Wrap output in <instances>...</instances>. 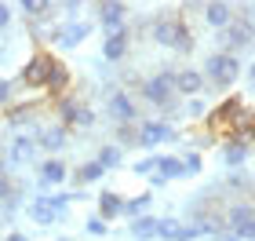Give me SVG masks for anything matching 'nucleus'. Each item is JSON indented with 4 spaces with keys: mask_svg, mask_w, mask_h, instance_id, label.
Masks as SVG:
<instances>
[{
    "mask_svg": "<svg viewBox=\"0 0 255 241\" xmlns=\"http://www.w3.org/2000/svg\"><path fill=\"white\" fill-rule=\"evenodd\" d=\"M138 91H142V99L149 102V106H157V110H168L171 102H175V70L171 66H160V70L153 77H146L142 84H138Z\"/></svg>",
    "mask_w": 255,
    "mask_h": 241,
    "instance_id": "f257e3e1",
    "label": "nucleus"
},
{
    "mask_svg": "<svg viewBox=\"0 0 255 241\" xmlns=\"http://www.w3.org/2000/svg\"><path fill=\"white\" fill-rule=\"evenodd\" d=\"M252 40H255L252 7H241V11H237V18L230 22V26H226L223 33H219V48H223L226 55H237V51H245Z\"/></svg>",
    "mask_w": 255,
    "mask_h": 241,
    "instance_id": "f03ea898",
    "label": "nucleus"
},
{
    "mask_svg": "<svg viewBox=\"0 0 255 241\" xmlns=\"http://www.w3.org/2000/svg\"><path fill=\"white\" fill-rule=\"evenodd\" d=\"M241 73V59L237 55H226V51H212L204 62V80H212L215 88H230Z\"/></svg>",
    "mask_w": 255,
    "mask_h": 241,
    "instance_id": "7ed1b4c3",
    "label": "nucleus"
},
{
    "mask_svg": "<svg viewBox=\"0 0 255 241\" xmlns=\"http://www.w3.org/2000/svg\"><path fill=\"white\" fill-rule=\"evenodd\" d=\"M55 70V59L48 51H33V59L22 66V73H18V84H26V88H48V77Z\"/></svg>",
    "mask_w": 255,
    "mask_h": 241,
    "instance_id": "20e7f679",
    "label": "nucleus"
},
{
    "mask_svg": "<svg viewBox=\"0 0 255 241\" xmlns=\"http://www.w3.org/2000/svg\"><path fill=\"white\" fill-rule=\"evenodd\" d=\"M171 139H179V135L168 121H142L138 124V146H146V150H153L160 143H171Z\"/></svg>",
    "mask_w": 255,
    "mask_h": 241,
    "instance_id": "39448f33",
    "label": "nucleus"
},
{
    "mask_svg": "<svg viewBox=\"0 0 255 241\" xmlns=\"http://www.w3.org/2000/svg\"><path fill=\"white\" fill-rule=\"evenodd\" d=\"M106 110H110V117L117 124H135L138 121V106H135V99L128 95V91H113L106 99Z\"/></svg>",
    "mask_w": 255,
    "mask_h": 241,
    "instance_id": "423d86ee",
    "label": "nucleus"
},
{
    "mask_svg": "<svg viewBox=\"0 0 255 241\" xmlns=\"http://www.w3.org/2000/svg\"><path fill=\"white\" fill-rule=\"evenodd\" d=\"M182 26H186L182 18H175V15H160V18L153 22V40L160 44V48H179V33H182Z\"/></svg>",
    "mask_w": 255,
    "mask_h": 241,
    "instance_id": "0eeeda50",
    "label": "nucleus"
},
{
    "mask_svg": "<svg viewBox=\"0 0 255 241\" xmlns=\"http://www.w3.org/2000/svg\"><path fill=\"white\" fill-rule=\"evenodd\" d=\"M95 15H99V26L106 29V33H117V29H124L128 4H121V0H106V4L95 7Z\"/></svg>",
    "mask_w": 255,
    "mask_h": 241,
    "instance_id": "6e6552de",
    "label": "nucleus"
},
{
    "mask_svg": "<svg viewBox=\"0 0 255 241\" xmlns=\"http://www.w3.org/2000/svg\"><path fill=\"white\" fill-rule=\"evenodd\" d=\"M128 48H131V33H128V26L117 29V33H106V40H102V59H106V62H121L128 55Z\"/></svg>",
    "mask_w": 255,
    "mask_h": 241,
    "instance_id": "1a4fd4ad",
    "label": "nucleus"
},
{
    "mask_svg": "<svg viewBox=\"0 0 255 241\" xmlns=\"http://www.w3.org/2000/svg\"><path fill=\"white\" fill-rule=\"evenodd\" d=\"M66 143H69V132L62 128V124H40V128H37V146H40V150L59 154Z\"/></svg>",
    "mask_w": 255,
    "mask_h": 241,
    "instance_id": "9d476101",
    "label": "nucleus"
},
{
    "mask_svg": "<svg viewBox=\"0 0 255 241\" xmlns=\"http://www.w3.org/2000/svg\"><path fill=\"white\" fill-rule=\"evenodd\" d=\"M37 176H40L44 187H62V183L69 179V168H66L62 157H44L40 168H37Z\"/></svg>",
    "mask_w": 255,
    "mask_h": 241,
    "instance_id": "9b49d317",
    "label": "nucleus"
},
{
    "mask_svg": "<svg viewBox=\"0 0 255 241\" xmlns=\"http://www.w3.org/2000/svg\"><path fill=\"white\" fill-rule=\"evenodd\" d=\"M237 113H241V99H223L212 113H208V128H234Z\"/></svg>",
    "mask_w": 255,
    "mask_h": 241,
    "instance_id": "f8f14e48",
    "label": "nucleus"
},
{
    "mask_svg": "<svg viewBox=\"0 0 255 241\" xmlns=\"http://www.w3.org/2000/svg\"><path fill=\"white\" fill-rule=\"evenodd\" d=\"M37 135H15L11 139V150H7V161L11 165H26V161H33V154H37Z\"/></svg>",
    "mask_w": 255,
    "mask_h": 241,
    "instance_id": "ddd939ff",
    "label": "nucleus"
},
{
    "mask_svg": "<svg viewBox=\"0 0 255 241\" xmlns=\"http://www.w3.org/2000/svg\"><path fill=\"white\" fill-rule=\"evenodd\" d=\"M29 220L40 223V227H51L55 220H59V209H55V201L48 198V194H40V198L29 201Z\"/></svg>",
    "mask_w": 255,
    "mask_h": 241,
    "instance_id": "4468645a",
    "label": "nucleus"
},
{
    "mask_svg": "<svg viewBox=\"0 0 255 241\" xmlns=\"http://www.w3.org/2000/svg\"><path fill=\"white\" fill-rule=\"evenodd\" d=\"M88 33H91V29L84 26V22H66L62 29H55V33H51V40L59 44V48H77V44L84 40Z\"/></svg>",
    "mask_w": 255,
    "mask_h": 241,
    "instance_id": "2eb2a0df",
    "label": "nucleus"
},
{
    "mask_svg": "<svg viewBox=\"0 0 255 241\" xmlns=\"http://www.w3.org/2000/svg\"><path fill=\"white\" fill-rule=\"evenodd\" d=\"M201 15H204L208 26H219V29H226L230 22L237 18V15H234V7L223 4V0H215V4H204V7H201Z\"/></svg>",
    "mask_w": 255,
    "mask_h": 241,
    "instance_id": "dca6fc26",
    "label": "nucleus"
},
{
    "mask_svg": "<svg viewBox=\"0 0 255 241\" xmlns=\"http://www.w3.org/2000/svg\"><path fill=\"white\" fill-rule=\"evenodd\" d=\"M175 91L179 95H201L204 91V73L201 70H175Z\"/></svg>",
    "mask_w": 255,
    "mask_h": 241,
    "instance_id": "f3484780",
    "label": "nucleus"
},
{
    "mask_svg": "<svg viewBox=\"0 0 255 241\" xmlns=\"http://www.w3.org/2000/svg\"><path fill=\"white\" fill-rule=\"evenodd\" d=\"M121 212H124V198L113 194V190H102L99 194V216H102V220H117Z\"/></svg>",
    "mask_w": 255,
    "mask_h": 241,
    "instance_id": "a211bd4d",
    "label": "nucleus"
},
{
    "mask_svg": "<svg viewBox=\"0 0 255 241\" xmlns=\"http://www.w3.org/2000/svg\"><path fill=\"white\" fill-rule=\"evenodd\" d=\"M102 176H106V168L99 165V157H91V161H84V165L73 172V183H77V187H88V183H95Z\"/></svg>",
    "mask_w": 255,
    "mask_h": 241,
    "instance_id": "6ab92c4d",
    "label": "nucleus"
},
{
    "mask_svg": "<svg viewBox=\"0 0 255 241\" xmlns=\"http://www.w3.org/2000/svg\"><path fill=\"white\" fill-rule=\"evenodd\" d=\"M157 231H160V220H153V216H138V220H131V238L135 241L157 238Z\"/></svg>",
    "mask_w": 255,
    "mask_h": 241,
    "instance_id": "aec40b11",
    "label": "nucleus"
},
{
    "mask_svg": "<svg viewBox=\"0 0 255 241\" xmlns=\"http://www.w3.org/2000/svg\"><path fill=\"white\" fill-rule=\"evenodd\" d=\"M157 172L164 179H182L186 172H182V157H175V154H157Z\"/></svg>",
    "mask_w": 255,
    "mask_h": 241,
    "instance_id": "412c9836",
    "label": "nucleus"
},
{
    "mask_svg": "<svg viewBox=\"0 0 255 241\" xmlns=\"http://www.w3.org/2000/svg\"><path fill=\"white\" fill-rule=\"evenodd\" d=\"M55 110H59V124H62V128H73V124H77V113H80V102H77L73 95H62Z\"/></svg>",
    "mask_w": 255,
    "mask_h": 241,
    "instance_id": "4be33fe9",
    "label": "nucleus"
},
{
    "mask_svg": "<svg viewBox=\"0 0 255 241\" xmlns=\"http://www.w3.org/2000/svg\"><path fill=\"white\" fill-rule=\"evenodd\" d=\"M22 11H26L29 22H44L55 15V4H48V0H22Z\"/></svg>",
    "mask_w": 255,
    "mask_h": 241,
    "instance_id": "5701e85b",
    "label": "nucleus"
},
{
    "mask_svg": "<svg viewBox=\"0 0 255 241\" xmlns=\"http://www.w3.org/2000/svg\"><path fill=\"white\" fill-rule=\"evenodd\" d=\"M223 161H226L230 168H241V165L248 161V146H245V143H237V139H230V143L223 146Z\"/></svg>",
    "mask_w": 255,
    "mask_h": 241,
    "instance_id": "b1692460",
    "label": "nucleus"
},
{
    "mask_svg": "<svg viewBox=\"0 0 255 241\" xmlns=\"http://www.w3.org/2000/svg\"><path fill=\"white\" fill-rule=\"evenodd\" d=\"M149 205H153V194H149V190H142L138 198L124 201V216H131V220H138V216H146V212H149Z\"/></svg>",
    "mask_w": 255,
    "mask_h": 241,
    "instance_id": "393cba45",
    "label": "nucleus"
},
{
    "mask_svg": "<svg viewBox=\"0 0 255 241\" xmlns=\"http://www.w3.org/2000/svg\"><path fill=\"white\" fill-rule=\"evenodd\" d=\"M182 231H186V223H182V220H175V216H164V220H160L157 238H164V241H182Z\"/></svg>",
    "mask_w": 255,
    "mask_h": 241,
    "instance_id": "a878e982",
    "label": "nucleus"
},
{
    "mask_svg": "<svg viewBox=\"0 0 255 241\" xmlns=\"http://www.w3.org/2000/svg\"><path fill=\"white\" fill-rule=\"evenodd\" d=\"M226 231L234 234L237 241H255V216H248V220H234V223H226Z\"/></svg>",
    "mask_w": 255,
    "mask_h": 241,
    "instance_id": "bb28decb",
    "label": "nucleus"
},
{
    "mask_svg": "<svg viewBox=\"0 0 255 241\" xmlns=\"http://www.w3.org/2000/svg\"><path fill=\"white\" fill-rule=\"evenodd\" d=\"M95 157H99V165L106 168V172H110V168H121V165H124V150H121V146H102V150H99Z\"/></svg>",
    "mask_w": 255,
    "mask_h": 241,
    "instance_id": "cd10ccee",
    "label": "nucleus"
},
{
    "mask_svg": "<svg viewBox=\"0 0 255 241\" xmlns=\"http://www.w3.org/2000/svg\"><path fill=\"white\" fill-rule=\"evenodd\" d=\"M66 84H69V66L55 59V70H51V77H48V88H51V91H62Z\"/></svg>",
    "mask_w": 255,
    "mask_h": 241,
    "instance_id": "c85d7f7f",
    "label": "nucleus"
},
{
    "mask_svg": "<svg viewBox=\"0 0 255 241\" xmlns=\"http://www.w3.org/2000/svg\"><path fill=\"white\" fill-rule=\"evenodd\" d=\"M113 132H117V146H121V150H124V146H138V128H135V124H117Z\"/></svg>",
    "mask_w": 255,
    "mask_h": 241,
    "instance_id": "c756f323",
    "label": "nucleus"
},
{
    "mask_svg": "<svg viewBox=\"0 0 255 241\" xmlns=\"http://www.w3.org/2000/svg\"><path fill=\"white\" fill-rule=\"evenodd\" d=\"M73 128H80V132H91V128H95V110L80 102V113H77V124H73Z\"/></svg>",
    "mask_w": 255,
    "mask_h": 241,
    "instance_id": "7c9ffc66",
    "label": "nucleus"
},
{
    "mask_svg": "<svg viewBox=\"0 0 255 241\" xmlns=\"http://www.w3.org/2000/svg\"><path fill=\"white\" fill-rule=\"evenodd\" d=\"M11 194H15V183H11V176H7V168L0 165V205H4Z\"/></svg>",
    "mask_w": 255,
    "mask_h": 241,
    "instance_id": "2f4dec72",
    "label": "nucleus"
},
{
    "mask_svg": "<svg viewBox=\"0 0 255 241\" xmlns=\"http://www.w3.org/2000/svg\"><path fill=\"white\" fill-rule=\"evenodd\" d=\"M182 172L197 176V172H201V154H182Z\"/></svg>",
    "mask_w": 255,
    "mask_h": 241,
    "instance_id": "473e14b6",
    "label": "nucleus"
},
{
    "mask_svg": "<svg viewBox=\"0 0 255 241\" xmlns=\"http://www.w3.org/2000/svg\"><path fill=\"white\" fill-rule=\"evenodd\" d=\"M33 113V102H26V106H18V110H7V124H22Z\"/></svg>",
    "mask_w": 255,
    "mask_h": 241,
    "instance_id": "72a5a7b5",
    "label": "nucleus"
},
{
    "mask_svg": "<svg viewBox=\"0 0 255 241\" xmlns=\"http://www.w3.org/2000/svg\"><path fill=\"white\" fill-rule=\"evenodd\" d=\"M84 231H88L91 238H102V234H106V220H102V216H95V220L84 223Z\"/></svg>",
    "mask_w": 255,
    "mask_h": 241,
    "instance_id": "f704fd0d",
    "label": "nucleus"
},
{
    "mask_svg": "<svg viewBox=\"0 0 255 241\" xmlns=\"http://www.w3.org/2000/svg\"><path fill=\"white\" fill-rule=\"evenodd\" d=\"M175 51H182V55L193 51V33H190L186 26H182V33H179V48H175Z\"/></svg>",
    "mask_w": 255,
    "mask_h": 241,
    "instance_id": "c9c22d12",
    "label": "nucleus"
},
{
    "mask_svg": "<svg viewBox=\"0 0 255 241\" xmlns=\"http://www.w3.org/2000/svg\"><path fill=\"white\" fill-rule=\"evenodd\" d=\"M226 187L241 194V190H245V187H248V176H245V172H234V176H230V179H226Z\"/></svg>",
    "mask_w": 255,
    "mask_h": 241,
    "instance_id": "e433bc0d",
    "label": "nucleus"
},
{
    "mask_svg": "<svg viewBox=\"0 0 255 241\" xmlns=\"http://www.w3.org/2000/svg\"><path fill=\"white\" fill-rule=\"evenodd\" d=\"M135 172H138V176H153V172H157V157L138 161V165H135Z\"/></svg>",
    "mask_w": 255,
    "mask_h": 241,
    "instance_id": "4c0bfd02",
    "label": "nucleus"
},
{
    "mask_svg": "<svg viewBox=\"0 0 255 241\" xmlns=\"http://www.w3.org/2000/svg\"><path fill=\"white\" fill-rule=\"evenodd\" d=\"M11 91H15V84H11V80H0V106L11 102Z\"/></svg>",
    "mask_w": 255,
    "mask_h": 241,
    "instance_id": "58836bf2",
    "label": "nucleus"
},
{
    "mask_svg": "<svg viewBox=\"0 0 255 241\" xmlns=\"http://www.w3.org/2000/svg\"><path fill=\"white\" fill-rule=\"evenodd\" d=\"M186 113H190V117H201V113H204V102H201V99H190V102H186Z\"/></svg>",
    "mask_w": 255,
    "mask_h": 241,
    "instance_id": "ea45409f",
    "label": "nucleus"
},
{
    "mask_svg": "<svg viewBox=\"0 0 255 241\" xmlns=\"http://www.w3.org/2000/svg\"><path fill=\"white\" fill-rule=\"evenodd\" d=\"M7 22H11V7H7V4H0V29H4Z\"/></svg>",
    "mask_w": 255,
    "mask_h": 241,
    "instance_id": "a19ab883",
    "label": "nucleus"
},
{
    "mask_svg": "<svg viewBox=\"0 0 255 241\" xmlns=\"http://www.w3.org/2000/svg\"><path fill=\"white\" fill-rule=\"evenodd\" d=\"M164 183H168V179L160 176V172H153V176H149V187H164Z\"/></svg>",
    "mask_w": 255,
    "mask_h": 241,
    "instance_id": "79ce46f5",
    "label": "nucleus"
},
{
    "mask_svg": "<svg viewBox=\"0 0 255 241\" xmlns=\"http://www.w3.org/2000/svg\"><path fill=\"white\" fill-rule=\"evenodd\" d=\"M4 241H29V238H26V234H18V231H15V234H7Z\"/></svg>",
    "mask_w": 255,
    "mask_h": 241,
    "instance_id": "37998d69",
    "label": "nucleus"
},
{
    "mask_svg": "<svg viewBox=\"0 0 255 241\" xmlns=\"http://www.w3.org/2000/svg\"><path fill=\"white\" fill-rule=\"evenodd\" d=\"M248 80H252V84H255V62H252V70H248Z\"/></svg>",
    "mask_w": 255,
    "mask_h": 241,
    "instance_id": "c03bdc74",
    "label": "nucleus"
},
{
    "mask_svg": "<svg viewBox=\"0 0 255 241\" xmlns=\"http://www.w3.org/2000/svg\"><path fill=\"white\" fill-rule=\"evenodd\" d=\"M223 241H237V238H234V234H226V238H223Z\"/></svg>",
    "mask_w": 255,
    "mask_h": 241,
    "instance_id": "a18cd8bd",
    "label": "nucleus"
},
{
    "mask_svg": "<svg viewBox=\"0 0 255 241\" xmlns=\"http://www.w3.org/2000/svg\"><path fill=\"white\" fill-rule=\"evenodd\" d=\"M62 241H66V238H62Z\"/></svg>",
    "mask_w": 255,
    "mask_h": 241,
    "instance_id": "49530a36",
    "label": "nucleus"
}]
</instances>
